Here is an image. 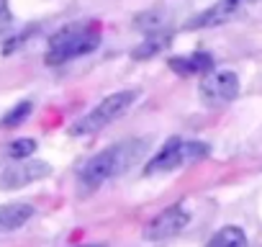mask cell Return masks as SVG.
Wrapping results in <instances>:
<instances>
[{
    "label": "cell",
    "instance_id": "1",
    "mask_svg": "<svg viewBox=\"0 0 262 247\" xmlns=\"http://www.w3.org/2000/svg\"><path fill=\"white\" fill-rule=\"evenodd\" d=\"M144 150H147V142L128 139V142H118V145L98 152L80 170V191L82 193H90V191L100 188L103 183H108L111 178L123 175L126 170H131V165L139 162V157H142Z\"/></svg>",
    "mask_w": 262,
    "mask_h": 247
},
{
    "label": "cell",
    "instance_id": "2",
    "mask_svg": "<svg viewBox=\"0 0 262 247\" xmlns=\"http://www.w3.org/2000/svg\"><path fill=\"white\" fill-rule=\"evenodd\" d=\"M98 44H100V31L93 24H70L49 39L47 65L57 67V65H64L70 59L85 57V54L95 52Z\"/></svg>",
    "mask_w": 262,
    "mask_h": 247
},
{
    "label": "cell",
    "instance_id": "3",
    "mask_svg": "<svg viewBox=\"0 0 262 247\" xmlns=\"http://www.w3.org/2000/svg\"><path fill=\"white\" fill-rule=\"evenodd\" d=\"M137 100V90H118V93H111L105 95L90 113H85L82 118H77L72 127H70V134L72 137H90L100 129H105L108 123H113L116 118H121L131 106Z\"/></svg>",
    "mask_w": 262,
    "mask_h": 247
},
{
    "label": "cell",
    "instance_id": "4",
    "mask_svg": "<svg viewBox=\"0 0 262 247\" xmlns=\"http://www.w3.org/2000/svg\"><path fill=\"white\" fill-rule=\"evenodd\" d=\"M211 155V147L206 142H185L180 137H170L165 147L147 162L144 175H160V173H172L183 165L201 162Z\"/></svg>",
    "mask_w": 262,
    "mask_h": 247
},
{
    "label": "cell",
    "instance_id": "5",
    "mask_svg": "<svg viewBox=\"0 0 262 247\" xmlns=\"http://www.w3.org/2000/svg\"><path fill=\"white\" fill-rule=\"evenodd\" d=\"M198 95L206 106L216 108V106H226L239 95V77L231 70H219V72H208L203 75L201 85H198Z\"/></svg>",
    "mask_w": 262,
    "mask_h": 247
},
{
    "label": "cell",
    "instance_id": "6",
    "mask_svg": "<svg viewBox=\"0 0 262 247\" xmlns=\"http://www.w3.org/2000/svg\"><path fill=\"white\" fill-rule=\"evenodd\" d=\"M190 221V211L183 203H172L165 211H160L147 227H144V239L149 242H165L175 234H180Z\"/></svg>",
    "mask_w": 262,
    "mask_h": 247
},
{
    "label": "cell",
    "instance_id": "7",
    "mask_svg": "<svg viewBox=\"0 0 262 247\" xmlns=\"http://www.w3.org/2000/svg\"><path fill=\"white\" fill-rule=\"evenodd\" d=\"M52 175V165L44 160H18L0 173V191H18L29 183L44 180Z\"/></svg>",
    "mask_w": 262,
    "mask_h": 247
},
{
    "label": "cell",
    "instance_id": "8",
    "mask_svg": "<svg viewBox=\"0 0 262 247\" xmlns=\"http://www.w3.org/2000/svg\"><path fill=\"white\" fill-rule=\"evenodd\" d=\"M242 8L234 3V0H219V3H213L211 8H206L203 13L193 16L185 29L188 31H198V29H213V26H221V24H229Z\"/></svg>",
    "mask_w": 262,
    "mask_h": 247
},
{
    "label": "cell",
    "instance_id": "9",
    "mask_svg": "<svg viewBox=\"0 0 262 247\" xmlns=\"http://www.w3.org/2000/svg\"><path fill=\"white\" fill-rule=\"evenodd\" d=\"M167 67L180 75V77H190V75H208L213 70V57L208 52H193L188 57H170Z\"/></svg>",
    "mask_w": 262,
    "mask_h": 247
},
{
    "label": "cell",
    "instance_id": "10",
    "mask_svg": "<svg viewBox=\"0 0 262 247\" xmlns=\"http://www.w3.org/2000/svg\"><path fill=\"white\" fill-rule=\"evenodd\" d=\"M31 216H34L31 203H6V206H0V232L21 229Z\"/></svg>",
    "mask_w": 262,
    "mask_h": 247
},
{
    "label": "cell",
    "instance_id": "11",
    "mask_svg": "<svg viewBox=\"0 0 262 247\" xmlns=\"http://www.w3.org/2000/svg\"><path fill=\"white\" fill-rule=\"evenodd\" d=\"M206 247H247V234H244L242 227L229 224V227H221V229L208 239Z\"/></svg>",
    "mask_w": 262,
    "mask_h": 247
},
{
    "label": "cell",
    "instance_id": "12",
    "mask_svg": "<svg viewBox=\"0 0 262 247\" xmlns=\"http://www.w3.org/2000/svg\"><path fill=\"white\" fill-rule=\"evenodd\" d=\"M170 34L167 31H155V34H149V39L147 42H142L134 52H131V57L134 59H152L155 54H160L167 44H170Z\"/></svg>",
    "mask_w": 262,
    "mask_h": 247
},
{
    "label": "cell",
    "instance_id": "13",
    "mask_svg": "<svg viewBox=\"0 0 262 247\" xmlns=\"http://www.w3.org/2000/svg\"><path fill=\"white\" fill-rule=\"evenodd\" d=\"M31 111H34L31 100H21V103H16L3 118H0V127H3V129H16L18 123H24V121L31 116Z\"/></svg>",
    "mask_w": 262,
    "mask_h": 247
},
{
    "label": "cell",
    "instance_id": "14",
    "mask_svg": "<svg viewBox=\"0 0 262 247\" xmlns=\"http://www.w3.org/2000/svg\"><path fill=\"white\" fill-rule=\"evenodd\" d=\"M162 21H165V13L162 11H147V13H139L137 16V29L147 31V34H155V31H162Z\"/></svg>",
    "mask_w": 262,
    "mask_h": 247
},
{
    "label": "cell",
    "instance_id": "15",
    "mask_svg": "<svg viewBox=\"0 0 262 247\" xmlns=\"http://www.w3.org/2000/svg\"><path fill=\"white\" fill-rule=\"evenodd\" d=\"M34 152H36V139H31V137L13 139V142L8 145V157H13V160H26V157H31Z\"/></svg>",
    "mask_w": 262,
    "mask_h": 247
},
{
    "label": "cell",
    "instance_id": "16",
    "mask_svg": "<svg viewBox=\"0 0 262 247\" xmlns=\"http://www.w3.org/2000/svg\"><path fill=\"white\" fill-rule=\"evenodd\" d=\"M34 31H24V34H18V36H13V39H8L6 44H3V54H13L16 49H21L24 44H26V39L31 36Z\"/></svg>",
    "mask_w": 262,
    "mask_h": 247
},
{
    "label": "cell",
    "instance_id": "17",
    "mask_svg": "<svg viewBox=\"0 0 262 247\" xmlns=\"http://www.w3.org/2000/svg\"><path fill=\"white\" fill-rule=\"evenodd\" d=\"M11 26H13V16H11V11H3L0 13V34H6Z\"/></svg>",
    "mask_w": 262,
    "mask_h": 247
},
{
    "label": "cell",
    "instance_id": "18",
    "mask_svg": "<svg viewBox=\"0 0 262 247\" xmlns=\"http://www.w3.org/2000/svg\"><path fill=\"white\" fill-rule=\"evenodd\" d=\"M234 3H236L239 8H244V6H252V3H259V0H234Z\"/></svg>",
    "mask_w": 262,
    "mask_h": 247
},
{
    "label": "cell",
    "instance_id": "19",
    "mask_svg": "<svg viewBox=\"0 0 262 247\" xmlns=\"http://www.w3.org/2000/svg\"><path fill=\"white\" fill-rule=\"evenodd\" d=\"M3 11H8V0H0V13Z\"/></svg>",
    "mask_w": 262,
    "mask_h": 247
},
{
    "label": "cell",
    "instance_id": "20",
    "mask_svg": "<svg viewBox=\"0 0 262 247\" xmlns=\"http://www.w3.org/2000/svg\"><path fill=\"white\" fill-rule=\"evenodd\" d=\"M77 247H105V244H77Z\"/></svg>",
    "mask_w": 262,
    "mask_h": 247
}]
</instances>
